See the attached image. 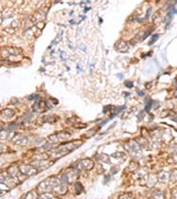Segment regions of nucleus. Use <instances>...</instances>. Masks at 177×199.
Here are the masks:
<instances>
[{
  "label": "nucleus",
  "instance_id": "6e6552de",
  "mask_svg": "<svg viewBox=\"0 0 177 199\" xmlns=\"http://www.w3.org/2000/svg\"><path fill=\"white\" fill-rule=\"evenodd\" d=\"M158 35H154L153 36H152V39H151V41L150 42V44H153L157 40H158Z\"/></svg>",
  "mask_w": 177,
  "mask_h": 199
},
{
  "label": "nucleus",
  "instance_id": "f03ea898",
  "mask_svg": "<svg viewBox=\"0 0 177 199\" xmlns=\"http://www.w3.org/2000/svg\"><path fill=\"white\" fill-rule=\"evenodd\" d=\"M51 189H52V188H51L50 180L44 181L41 182V183L39 184V186L37 187L38 193H40V194H43V193H45V192H49Z\"/></svg>",
  "mask_w": 177,
  "mask_h": 199
},
{
  "label": "nucleus",
  "instance_id": "39448f33",
  "mask_svg": "<svg viewBox=\"0 0 177 199\" xmlns=\"http://www.w3.org/2000/svg\"><path fill=\"white\" fill-rule=\"evenodd\" d=\"M74 188H75L77 193H81V190H82V187H81V183H76V184L74 185Z\"/></svg>",
  "mask_w": 177,
  "mask_h": 199
},
{
  "label": "nucleus",
  "instance_id": "f257e3e1",
  "mask_svg": "<svg viewBox=\"0 0 177 199\" xmlns=\"http://www.w3.org/2000/svg\"><path fill=\"white\" fill-rule=\"evenodd\" d=\"M78 142H72V143H69V144H63L61 145L60 147H59L57 149V151L54 152V155L58 156V157H60V156H63L65 154H66L67 152L69 151H72L73 150L78 148L80 146V144H81V142L79 144H76Z\"/></svg>",
  "mask_w": 177,
  "mask_h": 199
},
{
  "label": "nucleus",
  "instance_id": "0eeeda50",
  "mask_svg": "<svg viewBox=\"0 0 177 199\" xmlns=\"http://www.w3.org/2000/svg\"><path fill=\"white\" fill-rule=\"evenodd\" d=\"M40 199H53V196L50 194H45V195H43Z\"/></svg>",
  "mask_w": 177,
  "mask_h": 199
},
{
  "label": "nucleus",
  "instance_id": "1a4fd4ad",
  "mask_svg": "<svg viewBox=\"0 0 177 199\" xmlns=\"http://www.w3.org/2000/svg\"><path fill=\"white\" fill-rule=\"evenodd\" d=\"M151 105H152V101H151V100H150V101H149V103L146 104V108H145V110H146L147 112H149V111H150V109H151Z\"/></svg>",
  "mask_w": 177,
  "mask_h": 199
},
{
  "label": "nucleus",
  "instance_id": "9d476101",
  "mask_svg": "<svg viewBox=\"0 0 177 199\" xmlns=\"http://www.w3.org/2000/svg\"><path fill=\"white\" fill-rule=\"evenodd\" d=\"M119 199H131L130 195H121L119 197Z\"/></svg>",
  "mask_w": 177,
  "mask_h": 199
},
{
  "label": "nucleus",
  "instance_id": "9b49d317",
  "mask_svg": "<svg viewBox=\"0 0 177 199\" xmlns=\"http://www.w3.org/2000/svg\"><path fill=\"white\" fill-rule=\"evenodd\" d=\"M126 85L128 88H132L133 87V83L132 82H126Z\"/></svg>",
  "mask_w": 177,
  "mask_h": 199
},
{
  "label": "nucleus",
  "instance_id": "7ed1b4c3",
  "mask_svg": "<svg viewBox=\"0 0 177 199\" xmlns=\"http://www.w3.org/2000/svg\"><path fill=\"white\" fill-rule=\"evenodd\" d=\"M80 169H91L93 167V162L91 159H83L78 164Z\"/></svg>",
  "mask_w": 177,
  "mask_h": 199
},
{
  "label": "nucleus",
  "instance_id": "20e7f679",
  "mask_svg": "<svg viewBox=\"0 0 177 199\" xmlns=\"http://www.w3.org/2000/svg\"><path fill=\"white\" fill-rule=\"evenodd\" d=\"M21 172H22L23 173L28 174V175H31V174L36 173V171L34 168H32L31 166H21Z\"/></svg>",
  "mask_w": 177,
  "mask_h": 199
},
{
  "label": "nucleus",
  "instance_id": "423d86ee",
  "mask_svg": "<svg viewBox=\"0 0 177 199\" xmlns=\"http://www.w3.org/2000/svg\"><path fill=\"white\" fill-rule=\"evenodd\" d=\"M153 199H164L163 194L162 193H157V194H155L154 196H153Z\"/></svg>",
  "mask_w": 177,
  "mask_h": 199
}]
</instances>
